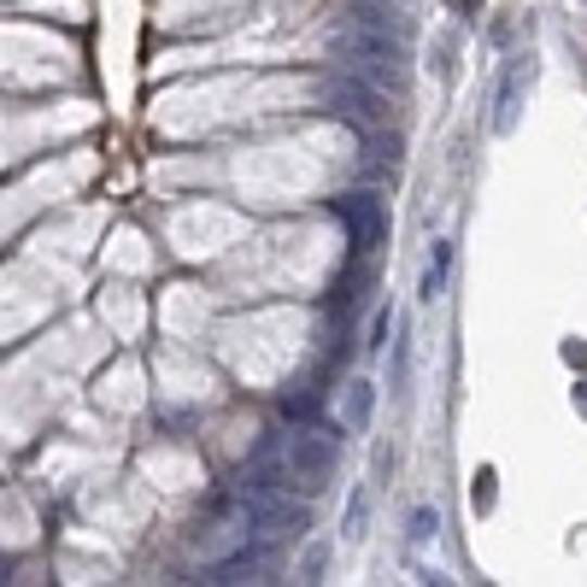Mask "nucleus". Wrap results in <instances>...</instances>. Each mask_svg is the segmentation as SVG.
<instances>
[{"label":"nucleus","mask_w":587,"mask_h":587,"mask_svg":"<svg viewBox=\"0 0 587 587\" xmlns=\"http://www.w3.org/2000/svg\"><path fill=\"white\" fill-rule=\"evenodd\" d=\"M329 212L341 218V229H347L353 253H370L382 235H388V212H382L377 194H335V200H329Z\"/></svg>","instance_id":"20e7f679"},{"label":"nucleus","mask_w":587,"mask_h":587,"mask_svg":"<svg viewBox=\"0 0 587 587\" xmlns=\"http://www.w3.org/2000/svg\"><path fill=\"white\" fill-rule=\"evenodd\" d=\"M388 335H394V311H388V306H382V311H370V341H365V347H370V353L394 347Z\"/></svg>","instance_id":"2eb2a0df"},{"label":"nucleus","mask_w":587,"mask_h":587,"mask_svg":"<svg viewBox=\"0 0 587 587\" xmlns=\"http://www.w3.org/2000/svg\"><path fill=\"white\" fill-rule=\"evenodd\" d=\"M441 71V77H452V65H458V30H441L435 36V60H429Z\"/></svg>","instance_id":"4468645a"},{"label":"nucleus","mask_w":587,"mask_h":587,"mask_svg":"<svg viewBox=\"0 0 587 587\" xmlns=\"http://www.w3.org/2000/svg\"><path fill=\"white\" fill-rule=\"evenodd\" d=\"M365 535V494L347 499V523H341V540H359Z\"/></svg>","instance_id":"f3484780"},{"label":"nucleus","mask_w":587,"mask_h":587,"mask_svg":"<svg viewBox=\"0 0 587 587\" xmlns=\"http://www.w3.org/2000/svg\"><path fill=\"white\" fill-rule=\"evenodd\" d=\"M335 441H341L335 429H329V435H306V429H299V435L289 441V470H294L299 494H323L329 488V476H335V464H341Z\"/></svg>","instance_id":"f03ea898"},{"label":"nucleus","mask_w":587,"mask_h":587,"mask_svg":"<svg viewBox=\"0 0 587 587\" xmlns=\"http://www.w3.org/2000/svg\"><path fill=\"white\" fill-rule=\"evenodd\" d=\"M399 153H406V141H399L394 130H388V136H370V141H365V177L399 170Z\"/></svg>","instance_id":"1a4fd4ad"},{"label":"nucleus","mask_w":587,"mask_h":587,"mask_svg":"<svg viewBox=\"0 0 587 587\" xmlns=\"http://www.w3.org/2000/svg\"><path fill=\"white\" fill-rule=\"evenodd\" d=\"M435 528H441V518H435L429 506H418V511H411V547H423V540L435 535Z\"/></svg>","instance_id":"a211bd4d"},{"label":"nucleus","mask_w":587,"mask_h":587,"mask_svg":"<svg viewBox=\"0 0 587 587\" xmlns=\"http://www.w3.org/2000/svg\"><path fill=\"white\" fill-rule=\"evenodd\" d=\"M318 406H323L318 388H289V394L277 399V418L294 423V429H311V423H318Z\"/></svg>","instance_id":"0eeeda50"},{"label":"nucleus","mask_w":587,"mask_h":587,"mask_svg":"<svg viewBox=\"0 0 587 587\" xmlns=\"http://www.w3.org/2000/svg\"><path fill=\"white\" fill-rule=\"evenodd\" d=\"M452 7H458V18H464V24L482 18V0H452Z\"/></svg>","instance_id":"6ab92c4d"},{"label":"nucleus","mask_w":587,"mask_h":587,"mask_svg":"<svg viewBox=\"0 0 587 587\" xmlns=\"http://www.w3.org/2000/svg\"><path fill=\"white\" fill-rule=\"evenodd\" d=\"M447 265H452V247H447V241H435V259H429V270H423V299L441 294V282H447Z\"/></svg>","instance_id":"f8f14e48"},{"label":"nucleus","mask_w":587,"mask_h":587,"mask_svg":"<svg viewBox=\"0 0 587 587\" xmlns=\"http://www.w3.org/2000/svg\"><path fill=\"white\" fill-rule=\"evenodd\" d=\"M406 377H411V341H406V329H399V335H394V377H388L394 399H406Z\"/></svg>","instance_id":"9b49d317"},{"label":"nucleus","mask_w":587,"mask_h":587,"mask_svg":"<svg viewBox=\"0 0 587 587\" xmlns=\"http://www.w3.org/2000/svg\"><path fill=\"white\" fill-rule=\"evenodd\" d=\"M365 289H370V265H365V253H359V265H347V270L335 277V294H329V306H341V318H347V311L365 299Z\"/></svg>","instance_id":"6e6552de"},{"label":"nucleus","mask_w":587,"mask_h":587,"mask_svg":"<svg viewBox=\"0 0 587 587\" xmlns=\"http://www.w3.org/2000/svg\"><path fill=\"white\" fill-rule=\"evenodd\" d=\"M528 82H535V60H528V53H511V60H506V77H499V89H494V136H511V130H518Z\"/></svg>","instance_id":"39448f33"},{"label":"nucleus","mask_w":587,"mask_h":587,"mask_svg":"<svg viewBox=\"0 0 587 587\" xmlns=\"http://www.w3.org/2000/svg\"><path fill=\"white\" fill-rule=\"evenodd\" d=\"M323 564H329V547L318 540V547H306V558H299V582H323Z\"/></svg>","instance_id":"dca6fc26"},{"label":"nucleus","mask_w":587,"mask_h":587,"mask_svg":"<svg viewBox=\"0 0 587 587\" xmlns=\"http://www.w3.org/2000/svg\"><path fill=\"white\" fill-rule=\"evenodd\" d=\"M370 411H377V382H347V429L353 435H365L370 429Z\"/></svg>","instance_id":"9d476101"},{"label":"nucleus","mask_w":587,"mask_h":587,"mask_svg":"<svg viewBox=\"0 0 587 587\" xmlns=\"http://www.w3.org/2000/svg\"><path fill=\"white\" fill-rule=\"evenodd\" d=\"M265 564H270V540H265V535H253V540H241L235 552L212 558V564L200 570V582H247V576H259Z\"/></svg>","instance_id":"423d86ee"},{"label":"nucleus","mask_w":587,"mask_h":587,"mask_svg":"<svg viewBox=\"0 0 587 587\" xmlns=\"http://www.w3.org/2000/svg\"><path fill=\"white\" fill-rule=\"evenodd\" d=\"M323 100H329V112H341V118H353V124H382L388 118V89H377L370 77H353V71L329 77Z\"/></svg>","instance_id":"7ed1b4c3"},{"label":"nucleus","mask_w":587,"mask_h":587,"mask_svg":"<svg viewBox=\"0 0 587 587\" xmlns=\"http://www.w3.org/2000/svg\"><path fill=\"white\" fill-rule=\"evenodd\" d=\"M329 48L341 53L359 77H370L377 89L388 94H406V41L394 30H365V24H341L335 36H329Z\"/></svg>","instance_id":"f257e3e1"},{"label":"nucleus","mask_w":587,"mask_h":587,"mask_svg":"<svg viewBox=\"0 0 587 587\" xmlns=\"http://www.w3.org/2000/svg\"><path fill=\"white\" fill-rule=\"evenodd\" d=\"M494 464H482L476 470V476H470V506H476V511H494V499H499V488H494Z\"/></svg>","instance_id":"ddd939ff"}]
</instances>
